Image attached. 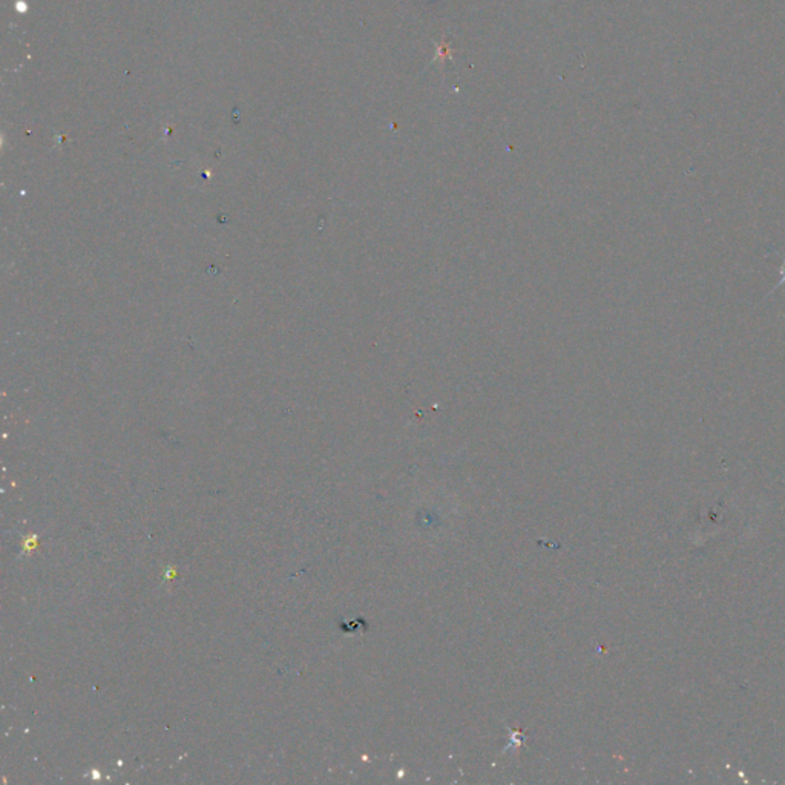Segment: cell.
I'll return each instance as SVG.
<instances>
[{"instance_id": "6da1fadb", "label": "cell", "mask_w": 785, "mask_h": 785, "mask_svg": "<svg viewBox=\"0 0 785 785\" xmlns=\"http://www.w3.org/2000/svg\"><path fill=\"white\" fill-rule=\"evenodd\" d=\"M448 58H450V60H453V56H451V48H450V45H448V42H446V40H444V42H441V43H439V45H437V54H436V60H437V62H439V63H444V62H445V60H448Z\"/></svg>"}, {"instance_id": "7a4b0ae2", "label": "cell", "mask_w": 785, "mask_h": 785, "mask_svg": "<svg viewBox=\"0 0 785 785\" xmlns=\"http://www.w3.org/2000/svg\"><path fill=\"white\" fill-rule=\"evenodd\" d=\"M779 275H781V281H779L778 284H776V286H774V289L772 290V293H773V291H776V290H779L781 287H785V256H782V265H781Z\"/></svg>"}]
</instances>
